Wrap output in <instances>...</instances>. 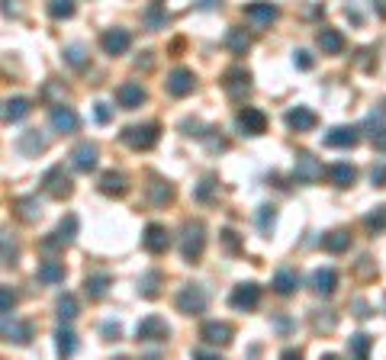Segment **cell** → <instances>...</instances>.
Returning a JSON list of instances; mask_svg holds the SVG:
<instances>
[{"mask_svg":"<svg viewBox=\"0 0 386 360\" xmlns=\"http://www.w3.org/2000/svg\"><path fill=\"white\" fill-rule=\"evenodd\" d=\"M161 139V126L158 122H142V126H129L123 129V142L132 148V151H148L155 148Z\"/></svg>","mask_w":386,"mask_h":360,"instance_id":"obj_1","label":"cell"},{"mask_svg":"<svg viewBox=\"0 0 386 360\" xmlns=\"http://www.w3.org/2000/svg\"><path fill=\"white\" fill-rule=\"evenodd\" d=\"M232 334H235V328L229 322H203V328H200V338L206 344H229Z\"/></svg>","mask_w":386,"mask_h":360,"instance_id":"obj_17","label":"cell"},{"mask_svg":"<svg viewBox=\"0 0 386 360\" xmlns=\"http://www.w3.org/2000/svg\"><path fill=\"white\" fill-rule=\"evenodd\" d=\"M148 200L151 206H168L174 200V187L164 184V180H151L148 184Z\"/></svg>","mask_w":386,"mask_h":360,"instance_id":"obj_31","label":"cell"},{"mask_svg":"<svg viewBox=\"0 0 386 360\" xmlns=\"http://www.w3.org/2000/svg\"><path fill=\"white\" fill-rule=\"evenodd\" d=\"M77 315H81V305H77V299L71 293H65L61 299H58V319H61V322H75Z\"/></svg>","mask_w":386,"mask_h":360,"instance_id":"obj_39","label":"cell"},{"mask_svg":"<svg viewBox=\"0 0 386 360\" xmlns=\"http://www.w3.org/2000/svg\"><path fill=\"white\" fill-rule=\"evenodd\" d=\"M226 46H229V52H235V55H245L248 48H251V39H248L245 29L232 26V29L226 32Z\"/></svg>","mask_w":386,"mask_h":360,"instance_id":"obj_33","label":"cell"},{"mask_svg":"<svg viewBox=\"0 0 386 360\" xmlns=\"http://www.w3.org/2000/svg\"><path fill=\"white\" fill-rule=\"evenodd\" d=\"M65 61L71 68H77V71H81V68H87V48L84 46H68L65 48Z\"/></svg>","mask_w":386,"mask_h":360,"instance_id":"obj_43","label":"cell"},{"mask_svg":"<svg viewBox=\"0 0 386 360\" xmlns=\"http://www.w3.org/2000/svg\"><path fill=\"white\" fill-rule=\"evenodd\" d=\"M126 190H129V184H126L123 171H106V174L100 177V193L104 196H123Z\"/></svg>","mask_w":386,"mask_h":360,"instance_id":"obj_24","label":"cell"},{"mask_svg":"<svg viewBox=\"0 0 386 360\" xmlns=\"http://www.w3.org/2000/svg\"><path fill=\"white\" fill-rule=\"evenodd\" d=\"M17 148L23 151L26 158H36L39 151H46V139L39 135V129H26L23 135L17 139Z\"/></svg>","mask_w":386,"mask_h":360,"instance_id":"obj_28","label":"cell"},{"mask_svg":"<svg viewBox=\"0 0 386 360\" xmlns=\"http://www.w3.org/2000/svg\"><path fill=\"white\" fill-rule=\"evenodd\" d=\"M354 315H358V319H370V305L364 303V299H354Z\"/></svg>","mask_w":386,"mask_h":360,"instance_id":"obj_54","label":"cell"},{"mask_svg":"<svg viewBox=\"0 0 386 360\" xmlns=\"http://www.w3.org/2000/svg\"><path fill=\"white\" fill-rule=\"evenodd\" d=\"M316 122H319V116L312 110H306V106H293V110L287 113V126H290L293 132H312Z\"/></svg>","mask_w":386,"mask_h":360,"instance_id":"obj_19","label":"cell"},{"mask_svg":"<svg viewBox=\"0 0 386 360\" xmlns=\"http://www.w3.org/2000/svg\"><path fill=\"white\" fill-rule=\"evenodd\" d=\"M142 245H145L148 254H161V251H168V245H171L168 229H164L161 222H148L145 231H142Z\"/></svg>","mask_w":386,"mask_h":360,"instance_id":"obj_11","label":"cell"},{"mask_svg":"<svg viewBox=\"0 0 386 360\" xmlns=\"http://www.w3.org/2000/svg\"><path fill=\"white\" fill-rule=\"evenodd\" d=\"M222 84H226V93L232 100H245L248 93H251V74L245 68H229Z\"/></svg>","mask_w":386,"mask_h":360,"instance_id":"obj_10","label":"cell"},{"mask_svg":"<svg viewBox=\"0 0 386 360\" xmlns=\"http://www.w3.org/2000/svg\"><path fill=\"white\" fill-rule=\"evenodd\" d=\"M203 248H206V229H203V222L200 219L187 222L184 231H180V254H184V260H197L203 254Z\"/></svg>","mask_w":386,"mask_h":360,"instance_id":"obj_2","label":"cell"},{"mask_svg":"<svg viewBox=\"0 0 386 360\" xmlns=\"http://www.w3.org/2000/svg\"><path fill=\"white\" fill-rule=\"evenodd\" d=\"M3 341L10 344H29L32 341V325L17 322L13 315H3Z\"/></svg>","mask_w":386,"mask_h":360,"instance_id":"obj_16","label":"cell"},{"mask_svg":"<svg viewBox=\"0 0 386 360\" xmlns=\"http://www.w3.org/2000/svg\"><path fill=\"white\" fill-rule=\"evenodd\" d=\"M360 139V132L354 129V126H335V129H329V135H325V145L329 148H354Z\"/></svg>","mask_w":386,"mask_h":360,"instance_id":"obj_18","label":"cell"},{"mask_svg":"<svg viewBox=\"0 0 386 360\" xmlns=\"http://www.w3.org/2000/svg\"><path fill=\"white\" fill-rule=\"evenodd\" d=\"M17 213L23 222H36L42 216V203H39V196H23L17 200Z\"/></svg>","mask_w":386,"mask_h":360,"instance_id":"obj_36","label":"cell"},{"mask_svg":"<svg viewBox=\"0 0 386 360\" xmlns=\"http://www.w3.org/2000/svg\"><path fill=\"white\" fill-rule=\"evenodd\" d=\"M348 348H351V357H354V360H370V348H374V338H370V334H364V332H358V334H351Z\"/></svg>","mask_w":386,"mask_h":360,"instance_id":"obj_32","label":"cell"},{"mask_svg":"<svg viewBox=\"0 0 386 360\" xmlns=\"http://www.w3.org/2000/svg\"><path fill=\"white\" fill-rule=\"evenodd\" d=\"M55 344H58V357H61V360H68V357H71V354H75V348H77V338H75V332H71V328H65V325H61V328H58V332H55Z\"/></svg>","mask_w":386,"mask_h":360,"instance_id":"obj_35","label":"cell"},{"mask_svg":"<svg viewBox=\"0 0 386 360\" xmlns=\"http://www.w3.org/2000/svg\"><path fill=\"white\" fill-rule=\"evenodd\" d=\"M312 322H316L319 332H331V328H335V315H331V309H322V312H316Z\"/></svg>","mask_w":386,"mask_h":360,"instance_id":"obj_46","label":"cell"},{"mask_svg":"<svg viewBox=\"0 0 386 360\" xmlns=\"http://www.w3.org/2000/svg\"><path fill=\"white\" fill-rule=\"evenodd\" d=\"M319 48L325 52V55H341V52H345V36H341L338 29L325 26L319 32Z\"/></svg>","mask_w":386,"mask_h":360,"instance_id":"obj_27","label":"cell"},{"mask_svg":"<svg viewBox=\"0 0 386 360\" xmlns=\"http://www.w3.org/2000/svg\"><path fill=\"white\" fill-rule=\"evenodd\" d=\"M216 190H219L216 177H213V174H206V177H203V180H200V184H197V193H193V196H197V203H209V200H213V193H216Z\"/></svg>","mask_w":386,"mask_h":360,"instance_id":"obj_42","label":"cell"},{"mask_svg":"<svg viewBox=\"0 0 386 360\" xmlns=\"http://www.w3.org/2000/svg\"><path fill=\"white\" fill-rule=\"evenodd\" d=\"M42 187H46L48 196H55V200H65V196H71V174L65 171V164H52L46 171V177H42Z\"/></svg>","mask_w":386,"mask_h":360,"instance_id":"obj_3","label":"cell"},{"mask_svg":"<svg viewBox=\"0 0 386 360\" xmlns=\"http://www.w3.org/2000/svg\"><path fill=\"white\" fill-rule=\"evenodd\" d=\"M39 283H46V287H55V283H61V280H65V264H61V260H42V264H39Z\"/></svg>","mask_w":386,"mask_h":360,"instance_id":"obj_25","label":"cell"},{"mask_svg":"<svg viewBox=\"0 0 386 360\" xmlns=\"http://www.w3.org/2000/svg\"><path fill=\"white\" fill-rule=\"evenodd\" d=\"M293 177H296L300 184H316L322 177V161L312 158L309 151H300V155H296V164H293Z\"/></svg>","mask_w":386,"mask_h":360,"instance_id":"obj_9","label":"cell"},{"mask_svg":"<svg viewBox=\"0 0 386 360\" xmlns=\"http://www.w3.org/2000/svg\"><path fill=\"white\" fill-rule=\"evenodd\" d=\"M370 180H374V187H386V164H377V167H374Z\"/></svg>","mask_w":386,"mask_h":360,"instance_id":"obj_53","label":"cell"},{"mask_svg":"<svg viewBox=\"0 0 386 360\" xmlns=\"http://www.w3.org/2000/svg\"><path fill=\"white\" fill-rule=\"evenodd\" d=\"M358 274H360V277H364V280H370V277H377V264H374V260H370L367 254H364V258L358 260Z\"/></svg>","mask_w":386,"mask_h":360,"instance_id":"obj_48","label":"cell"},{"mask_svg":"<svg viewBox=\"0 0 386 360\" xmlns=\"http://www.w3.org/2000/svg\"><path fill=\"white\" fill-rule=\"evenodd\" d=\"M309 287L316 290V293H319V296H331V293H335V290H338V274H335V270H331V267H322V270H316V274H312V277H309Z\"/></svg>","mask_w":386,"mask_h":360,"instance_id":"obj_21","label":"cell"},{"mask_svg":"<svg viewBox=\"0 0 386 360\" xmlns=\"http://www.w3.org/2000/svg\"><path fill=\"white\" fill-rule=\"evenodd\" d=\"M193 87H197V77H193L190 68H174V71L168 74V93L171 97H187V93H193Z\"/></svg>","mask_w":386,"mask_h":360,"instance_id":"obj_14","label":"cell"},{"mask_svg":"<svg viewBox=\"0 0 386 360\" xmlns=\"http://www.w3.org/2000/svg\"><path fill=\"white\" fill-rule=\"evenodd\" d=\"M168 322L164 319H158V315H148V319H142L139 328H135V338H139L142 344H158V341H168Z\"/></svg>","mask_w":386,"mask_h":360,"instance_id":"obj_5","label":"cell"},{"mask_svg":"<svg viewBox=\"0 0 386 360\" xmlns=\"http://www.w3.org/2000/svg\"><path fill=\"white\" fill-rule=\"evenodd\" d=\"M258 303H261V287L258 283H238L232 290V296H229V305L238 309V312H251Z\"/></svg>","mask_w":386,"mask_h":360,"instance_id":"obj_6","label":"cell"},{"mask_svg":"<svg viewBox=\"0 0 386 360\" xmlns=\"http://www.w3.org/2000/svg\"><path fill=\"white\" fill-rule=\"evenodd\" d=\"M158 287H161V274H158V270H148V274H142L139 293L145 296V299H155V296H158Z\"/></svg>","mask_w":386,"mask_h":360,"instance_id":"obj_40","label":"cell"},{"mask_svg":"<svg viewBox=\"0 0 386 360\" xmlns=\"http://www.w3.org/2000/svg\"><path fill=\"white\" fill-rule=\"evenodd\" d=\"M370 139H374V148H377V151H386V129L374 132V135H370Z\"/></svg>","mask_w":386,"mask_h":360,"instance_id":"obj_55","label":"cell"},{"mask_svg":"<svg viewBox=\"0 0 386 360\" xmlns=\"http://www.w3.org/2000/svg\"><path fill=\"white\" fill-rule=\"evenodd\" d=\"M17 264V245L10 238V231H3V267H13Z\"/></svg>","mask_w":386,"mask_h":360,"instance_id":"obj_45","label":"cell"},{"mask_svg":"<svg viewBox=\"0 0 386 360\" xmlns=\"http://www.w3.org/2000/svg\"><path fill=\"white\" fill-rule=\"evenodd\" d=\"M277 17H280V10L271 7V3H248L245 7V19L255 26H271Z\"/></svg>","mask_w":386,"mask_h":360,"instance_id":"obj_20","label":"cell"},{"mask_svg":"<svg viewBox=\"0 0 386 360\" xmlns=\"http://www.w3.org/2000/svg\"><path fill=\"white\" fill-rule=\"evenodd\" d=\"M354 177H358V174H354V167L345 164V161H338V164L329 167V180L335 187H351V184H354Z\"/></svg>","mask_w":386,"mask_h":360,"instance_id":"obj_37","label":"cell"},{"mask_svg":"<svg viewBox=\"0 0 386 360\" xmlns=\"http://www.w3.org/2000/svg\"><path fill=\"white\" fill-rule=\"evenodd\" d=\"M296 287H300V277H296V270H290V267H280L277 274H273V290L280 296H290V293H296Z\"/></svg>","mask_w":386,"mask_h":360,"instance_id":"obj_29","label":"cell"},{"mask_svg":"<svg viewBox=\"0 0 386 360\" xmlns=\"http://www.w3.org/2000/svg\"><path fill=\"white\" fill-rule=\"evenodd\" d=\"M193 360H222L219 354H213V351H203V348H197L193 351Z\"/></svg>","mask_w":386,"mask_h":360,"instance_id":"obj_57","label":"cell"},{"mask_svg":"<svg viewBox=\"0 0 386 360\" xmlns=\"http://www.w3.org/2000/svg\"><path fill=\"white\" fill-rule=\"evenodd\" d=\"M52 235L58 238V245H61V248H68V245L75 241V235H77V216H65V219L58 222V229L52 231Z\"/></svg>","mask_w":386,"mask_h":360,"instance_id":"obj_34","label":"cell"},{"mask_svg":"<svg viewBox=\"0 0 386 360\" xmlns=\"http://www.w3.org/2000/svg\"><path fill=\"white\" fill-rule=\"evenodd\" d=\"M273 325H277V328H280L283 334H287V332H290V328H293V322H290V319H287V315H277V319H273Z\"/></svg>","mask_w":386,"mask_h":360,"instance_id":"obj_58","label":"cell"},{"mask_svg":"<svg viewBox=\"0 0 386 360\" xmlns=\"http://www.w3.org/2000/svg\"><path fill=\"white\" fill-rule=\"evenodd\" d=\"M280 360H302V354L296 351V348H287V351L280 354Z\"/></svg>","mask_w":386,"mask_h":360,"instance_id":"obj_59","label":"cell"},{"mask_svg":"<svg viewBox=\"0 0 386 360\" xmlns=\"http://www.w3.org/2000/svg\"><path fill=\"white\" fill-rule=\"evenodd\" d=\"M322 360H341L338 354H322Z\"/></svg>","mask_w":386,"mask_h":360,"instance_id":"obj_60","label":"cell"},{"mask_svg":"<svg viewBox=\"0 0 386 360\" xmlns=\"http://www.w3.org/2000/svg\"><path fill=\"white\" fill-rule=\"evenodd\" d=\"M48 17H55V19L75 17V3H68V0H55V3H48Z\"/></svg>","mask_w":386,"mask_h":360,"instance_id":"obj_44","label":"cell"},{"mask_svg":"<svg viewBox=\"0 0 386 360\" xmlns=\"http://www.w3.org/2000/svg\"><path fill=\"white\" fill-rule=\"evenodd\" d=\"M110 283H113L110 274H90V277L84 280V290L90 299H104V296L110 293Z\"/></svg>","mask_w":386,"mask_h":360,"instance_id":"obj_30","label":"cell"},{"mask_svg":"<svg viewBox=\"0 0 386 360\" xmlns=\"http://www.w3.org/2000/svg\"><path fill=\"white\" fill-rule=\"evenodd\" d=\"M177 312H184V315L206 312V290L200 287V283H187V287H180V293H177Z\"/></svg>","mask_w":386,"mask_h":360,"instance_id":"obj_4","label":"cell"},{"mask_svg":"<svg viewBox=\"0 0 386 360\" xmlns=\"http://www.w3.org/2000/svg\"><path fill=\"white\" fill-rule=\"evenodd\" d=\"M235 126L242 129V135H264L267 132V116L255 106H245V110H238Z\"/></svg>","mask_w":386,"mask_h":360,"instance_id":"obj_7","label":"cell"},{"mask_svg":"<svg viewBox=\"0 0 386 360\" xmlns=\"http://www.w3.org/2000/svg\"><path fill=\"white\" fill-rule=\"evenodd\" d=\"M100 334H104L106 341H116V338L123 334V328H119V325H116V322H106L104 328H100Z\"/></svg>","mask_w":386,"mask_h":360,"instance_id":"obj_49","label":"cell"},{"mask_svg":"<svg viewBox=\"0 0 386 360\" xmlns=\"http://www.w3.org/2000/svg\"><path fill=\"white\" fill-rule=\"evenodd\" d=\"M364 229H367L370 235H380V231H386V206H374V209L364 216Z\"/></svg>","mask_w":386,"mask_h":360,"instance_id":"obj_38","label":"cell"},{"mask_svg":"<svg viewBox=\"0 0 386 360\" xmlns=\"http://www.w3.org/2000/svg\"><path fill=\"white\" fill-rule=\"evenodd\" d=\"M119 360H126V357H119Z\"/></svg>","mask_w":386,"mask_h":360,"instance_id":"obj_61","label":"cell"},{"mask_svg":"<svg viewBox=\"0 0 386 360\" xmlns=\"http://www.w3.org/2000/svg\"><path fill=\"white\" fill-rule=\"evenodd\" d=\"M322 248L329 254H345L351 248V231L348 229H331L322 235Z\"/></svg>","mask_w":386,"mask_h":360,"instance_id":"obj_22","label":"cell"},{"mask_svg":"<svg viewBox=\"0 0 386 360\" xmlns=\"http://www.w3.org/2000/svg\"><path fill=\"white\" fill-rule=\"evenodd\" d=\"M13 305H17V293H13L10 287H3V290H0V312L13 315Z\"/></svg>","mask_w":386,"mask_h":360,"instance_id":"obj_47","label":"cell"},{"mask_svg":"<svg viewBox=\"0 0 386 360\" xmlns=\"http://www.w3.org/2000/svg\"><path fill=\"white\" fill-rule=\"evenodd\" d=\"M97 161H100V148H97L94 142H81V145H75V151H71V164H75V171H81V174H90L97 167Z\"/></svg>","mask_w":386,"mask_h":360,"instance_id":"obj_12","label":"cell"},{"mask_svg":"<svg viewBox=\"0 0 386 360\" xmlns=\"http://www.w3.org/2000/svg\"><path fill=\"white\" fill-rule=\"evenodd\" d=\"M206 132H209V129H206ZM206 145H209V151H226L229 142L222 139V135H219V139H216V135H206Z\"/></svg>","mask_w":386,"mask_h":360,"instance_id":"obj_51","label":"cell"},{"mask_svg":"<svg viewBox=\"0 0 386 360\" xmlns=\"http://www.w3.org/2000/svg\"><path fill=\"white\" fill-rule=\"evenodd\" d=\"M142 23H145V29L158 32V29H168L171 13L161 7V3H148V7H145V13H142Z\"/></svg>","mask_w":386,"mask_h":360,"instance_id":"obj_23","label":"cell"},{"mask_svg":"<svg viewBox=\"0 0 386 360\" xmlns=\"http://www.w3.org/2000/svg\"><path fill=\"white\" fill-rule=\"evenodd\" d=\"M145 87H142L139 81H126V84H119L116 87V103L123 106V110H139L142 103H145Z\"/></svg>","mask_w":386,"mask_h":360,"instance_id":"obj_13","label":"cell"},{"mask_svg":"<svg viewBox=\"0 0 386 360\" xmlns=\"http://www.w3.org/2000/svg\"><path fill=\"white\" fill-rule=\"evenodd\" d=\"M100 46H104L106 55H123L132 46V32L129 29H106L104 36H100Z\"/></svg>","mask_w":386,"mask_h":360,"instance_id":"obj_15","label":"cell"},{"mask_svg":"<svg viewBox=\"0 0 386 360\" xmlns=\"http://www.w3.org/2000/svg\"><path fill=\"white\" fill-rule=\"evenodd\" d=\"M48 120H52V129L61 132V135H71V132L81 129L77 113L71 110V106H65V103H55V106H52V113H48Z\"/></svg>","mask_w":386,"mask_h":360,"instance_id":"obj_8","label":"cell"},{"mask_svg":"<svg viewBox=\"0 0 386 360\" xmlns=\"http://www.w3.org/2000/svg\"><path fill=\"white\" fill-rule=\"evenodd\" d=\"M29 113H32V103L26 97H10L3 103V122H19V120H26Z\"/></svg>","mask_w":386,"mask_h":360,"instance_id":"obj_26","label":"cell"},{"mask_svg":"<svg viewBox=\"0 0 386 360\" xmlns=\"http://www.w3.org/2000/svg\"><path fill=\"white\" fill-rule=\"evenodd\" d=\"M296 68H302V71H309V68H312V55L306 52V48H300V52H296Z\"/></svg>","mask_w":386,"mask_h":360,"instance_id":"obj_52","label":"cell"},{"mask_svg":"<svg viewBox=\"0 0 386 360\" xmlns=\"http://www.w3.org/2000/svg\"><path fill=\"white\" fill-rule=\"evenodd\" d=\"M110 116H113L110 106H106V103H97V122H110Z\"/></svg>","mask_w":386,"mask_h":360,"instance_id":"obj_56","label":"cell"},{"mask_svg":"<svg viewBox=\"0 0 386 360\" xmlns=\"http://www.w3.org/2000/svg\"><path fill=\"white\" fill-rule=\"evenodd\" d=\"M222 245H226L229 251H238V248H242V241H238V235H235L232 229H226V231H222Z\"/></svg>","mask_w":386,"mask_h":360,"instance_id":"obj_50","label":"cell"},{"mask_svg":"<svg viewBox=\"0 0 386 360\" xmlns=\"http://www.w3.org/2000/svg\"><path fill=\"white\" fill-rule=\"evenodd\" d=\"M258 229L264 231V235H271L273 231V222H277V206H258Z\"/></svg>","mask_w":386,"mask_h":360,"instance_id":"obj_41","label":"cell"}]
</instances>
